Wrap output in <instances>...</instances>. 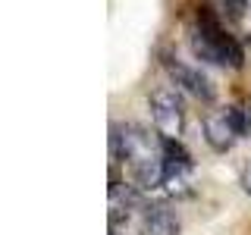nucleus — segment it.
Segmentation results:
<instances>
[{"label":"nucleus","instance_id":"obj_2","mask_svg":"<svg viewBox=\"0 0 251 235\" xmlns=\"http://www.w3.org/2000/svg\"><path fill=\"white\" fill-rule=\"evenodd\" d=\"M151 116L154 125L160 132V138H179L182 135V125H185V110L182 100L173 88H157L151 94Z\"/></svg>","mask_w":251,"mask_h":235},{"label":"nucleus","instance_id":"obj_1","mask_svg":"<svg viewBox=\"0 0 251 235\" xmlns=\"http://www.w3.org/2000/svg\"><path fill=\"white\" fill-rule=\"evenodd\" d=\"M192 50L204 63H217V66H229V69H242V63H245L242 44L229 31H223L220 19L210 13V6L198 10V28L192 35Z\"/></svg>","mask_w":251,"mask_h":235},{"label":"nucleus","instance_id":"obj_6","mask_svg":"<svg viewBox=\"0 0 251 235\" xmlns=\"http://www.w3.org/2000/svg\"><path fill=\"white\" fill-rule=\"evenodd\" d=\"M163 141V160L170 163H182V166H192V154L179 144V138H160Z\"/></svg>","mask_w":251,"mask_h":235},{"label":"nucleus","instance_id":"obj_5","mask_svg":"<svg viewBox=\"0 0 251 235\" xmlns=\"http://www.w3.org/2000/svg\"><path fill=\"white\" fill-rule=\"evenodd\" d=\"M138 235H179V219L163 207H154L151 213H145L138 226Z\"/></svg>","mask_w":251,"mask_h":235},{"label":"nucleus","instance_id":"obj_8","mask_svg":"<svg viewBox=\"0 0 251 235\" xmlns=\"http://www.w3.org/2000/svg\"><path fill=\"white\" fill-rule=\"evenodd\" d=\"M223 6H226V13H229V19H242L248 10V0H223Z\"/></svg>","mask_w":251,"mask_h":235},{"label":"nucleus","instance_id":"obj_9","mask_svg":"<svg viewBox=\"0 0 251 235\" xmlns=\"http://www.w3.org/2000/svg\"><path fill=\"white\" fill-rule=\"evenodd\" d=\"M242 188H245V194H251V166H245L242 172Z\"/></svg>","mask_w":251,"mask_h":235},{"label":"nucleus","instance_id":"obj_3","mask_svg":"<svg viewBox=\"0 0 251 235\" xmlns=\"http://www.w3.org/2000/svg\"><path fill=\"white\" fill-rule=\"evenodd\" d=\"M163 66H167L170 78L176 82V88L188 91L192 97L204 100V104H210V100H214V85H210V78L204 75V72H198V69L185 66V63H179V60H173V57L163 60Z\"/></svg>","mask_w":251,"mask_h":235},{"label":"nucleus","instance_id":"obj_7","mask_svg":"<svg viewBox=\"0 0 251 235\" xmlns=\"http://www.w3.org/2000/svg\"><path fill=\"white\" fill-rule=\"evenodd\" d=\"M226 119H229L235 135H245V132L251 129V122H248V116H245V110H242V107H226Z\"/></svg>","mask_w":251,"mask_h":235},{"label":"nucleus","instance_id":"obj_10","mask_svg":"<svg viewBox=\"0 0 251 235\" xmlns=\"http://www.w3.org/2000/svg\"><path fill=\"white\" fill-rule=\"evenodd\" d=\"M242 110H245V116H248V122H251V97L245 100V107H242Z\"/></svg>","mask_w":251,"mask_h":235},{"label":"nucleus","instance_id":"obj_4","mask_svg":"<svg viewBox=\"0 0 251 235\" xmlns=\"http://www.w3.org/2000/svg\"><path fill=\"white\" fill-rule=\"evenodd\" d=\"M204 138H207V144L214 147V151H229L232 147V141L239 138L232 132V125H229V119H226V113H217V116H207L204 119Z\"/></svg>","mask_w":251,"mask_h":235}]
</instances>
